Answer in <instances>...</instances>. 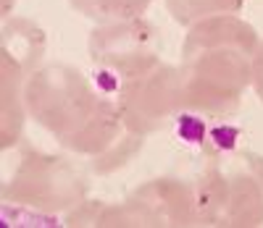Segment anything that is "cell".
Listing matches in <instances>:
<instances>
[{
  "label": "cell",
  "instance_id": "277c9868",
  "mask_svg": "<svg viewBox=\"0 0 263 228\" xmlns=\"http://www.w3.org/2000/svg\"><path fill=\"white\" fill-rule=\"evenodd\" d=\"M87 192L90 178L79 163L66 155L27 147L3 186V202L40 213H61L77 208Z\"/></svg>",
  "mask_w": 263,
  "mask_h": 228
},
{
  "label": "cell",
  "instance_id": "7a4b0ae2",
  "mask_svg": "<svg viewBox=\"0 0 263 228\" xmlns=\"http://www.w3.org/2000/svg\"><path fill=\"white\" fill-rule=\"evenodd\" d=\"M258 32L237 13L203 18L182 42V108L211 121H229L253 87Z\"/></svg>",
  "mask_w": 263,
  "mask_h": 228
},
{
  "label": "cell",
  "instance_id": "6da1fadb",
  "mask_svg": "<svg viewBox=\"0 0 263 228\" xmlns=\"http://www.w3.org/2000/svg\"><path fill=\"white\" fill-rule=\"evenodd\" d=\"M29 118L82 157L100 176L135 157L145 136L129 131L114 97L103 95L82 71L66 63L34 68L24 84Z\"/></svg>",
  "mask_w": 263,
  "mask_h": 228
},
{
  "label": "cell",
  "instance_id": "5b68a950",
  "mask_svg": "<svg viewBox=\"0 0 263 228\" xmlns=\"http://www.w3.org/2000/svg\"><path fill=\"white\" fill-rule=\"evenodd\" d=\"M90 60L95 66L98 89L108 97H116L126 79L161 60L158 29L145 18L98 24L90 37Z\"/></svg>",
  "mask_w": 263,
  "mask_h": 228
},
{
  "label": "cell",
  "instance_id": "9c48e42d",
  "mask_svg": "<svg viewBox=\"0 0 263 228\" xmlns=\"http://www.w3.org/2000/svg\"><path fill=\"white\" fill-rule=\"evenodd\" d=\"M74 11L98 21V24H114V21L142 18L153 0H69Z\"/></svg>",
  "mask_w": 263,
  "mask_h": 228
},
{
  "label": "cell",
  "instance_id": "8fae6325",
  "mask_svg": "<svg viewBox=\"0 0 263 228\" xmlns=\"http://www.w3.org/2000/svg\"><path fill=\"white\" fill-rule=\"evenodd\" d=\"M250 68H253V92H255V97H258L260 105H263V39L258 42V48H255V53H253Z\"/></svg>",
  "mask_w": 263,
  "mask_h": 228
},
{
  "label": "cell",
  "instance_id": "3957f363",
  "mask_svg": "<svg viewBox=\"0 0 263 228\" xmlns=\"http://www.w3.org/2000/svg\"><path fill=\"white\" fill-rule=\"evenodd\" d=\"M195 202L197 225H263V157L250 150L208 155Z\"/></svg>",
  "mask_w": 263,
  "mask_h": 228
},
{
  "label": "cell",
  "instance_id": "8992f818",
  "mask_svg": "<svg viewBox=\"0 0 263 228\" xmlns=\"http://www.w3.org/2000/svg\"><path fill=\"white\" fill-rule=\"evenodd\" d=\"M116 105L129 131L140 136L156 134L174 123L182 108V74L177 66L156 60L132 76L116 92Z\"/></svg>",
  "mask_w": 263,
  "mask_h": 228
},
{
  "label": "cell",
  "instance_id": "30bf717a",
  "mask_svg": "<svg viewBox=\"0 0 263 228\" xmlns=\"http://www.w3.org/2000/svg\"><path fill=\"white\" fill-rule=\"evenodd\" d=\"M171 18L182 27H192L203 18L221 16V13H239L248 0H163Z\"/></svg>",
  "mask_w": 263,
  "mask_h": 228
},
{
  "label": "cell",
  "instance_id": "52a82bcc",
  "mask_svg": "<svg viewBox=\"0 0 263 228\" xmlns=\"http://www.w3.org/2000/svg\"><path fill=\"white\" fill-rule=\"evenodd\" d=\"M137 225H197L195 181L161 176L126 197Z\"/></svg>",
  "mask_w": 263,
  "mask_h": 228
},
{
  "label": "cell",
  "instance_id": "ba28073f",
  "mask_svg": "<svg viewBox=\"0 0 263 228\" xmlns=\"http://www.w3.org/2000/svg\"><path fill=\"white\" fill-rule=\"evenodd\" d=\"M48 39L42 27H37L32 18H6L3 21V55L16 60L27 74L40 68V60L45 55Z\"/></svg>",
  "mask_w": 263,
  "mask_h": 228
}]
</instances>
